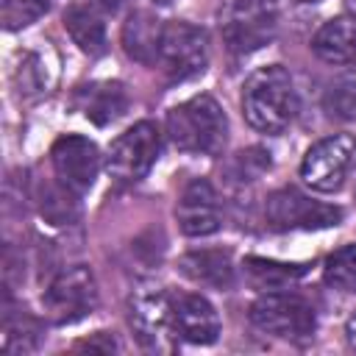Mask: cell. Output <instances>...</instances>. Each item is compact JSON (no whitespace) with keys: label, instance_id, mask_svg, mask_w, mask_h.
I'll list each match as a JSON object with an SVG mask.
<instances>
[{"label":"cell","instance_id":"6da1fadb","mask_svg":"<svg viewBox=\"0 0 356 356\" xmlns=\"http://www.w3.org/2000/svg\"><path fill=\"white\" fill-rule=\"evenodd\" d=\"M300 100L292 75L281 64L259 67L242 83V114L259 134H281L298 117Z\"/></svg>","mask_w":356,"mask_h":356},{"label":"cell","instance_id":"7a4b0ae2","mask_svg":"<svg viewBox=\"0 0 356 356\" xmlns=\"http://www.w3.org/2000/svg\"><path fill=\"white\" fill-rule=\"evenodd\" d=\"M167 136L184 153L217 156L228 139V117L211 95H195L167 111Z\"/></svg>","mask_w":356,"mask_h":356},{"label":"cell","instance_id":"3957f363","mask_svg":"<svg viewBox=\"0 0 356 356\" xmlns=\"http://www.w3.org/2000/svg\"><path fill=\"white\" fill-rule=\"evenodd\" d=\"M250 323L270 337L278 339H292V342H306L314 337L317 328V317L312 303L298 295V292H286V289H273V292H261L248 312Z\"/></svg>","mask_w":356,"mask_h":356},{"label":"cell","instance_id":"277c9868","mask_svg":"<svg viewBox=\"0 0 356 356\" xmlns=\"http://www.w3.org/2000/svg\"><path fill=\"white\" fill-rule=\"evenodd\" d=\"M220 31L231 53L248 56L275 39L278 6L275 0H225L220 11Z\"/></svg>","mask_w":356,"mask_h":356},{"label":"cell","instance_id":"5b68a950","mask_svg":"<svg viewBox=\"0 0 356 356\" xmlns=\"http://www.w3.org/2000/svg\"><path fill=\"white\" fill-rule=\"evenodd\" d=\"M100 303L95 275L86 264H72L64 267L44 289L42 295V309L44 317L56 325H70L83 317H89Z\"/></svg>","mask_w":356,"mask_h":356},{"label":"cell","instance_id":"8992f818","mask_svg":"<svg viewBox=\"0 0 356 356\" xmlns=\"http://www.w3.org/2000/svg\"><path fill=\"white\" fill-rule=\"evenodd\" d=\"M264 222L270 231H320L342 222V209L312 200L295 186H284L267 195Z\"/></svg>","mask_w":356,"mask_h":356},{"label":"cell","instance_id":"52a82bcc","mask_svg":"<svg viewBox=\"0 0 356 356\" xmlns=\"http://www.w3.org/2000/svg\"><path fill=\"white\" fill-rule=\"evenodd\" d=\"M353 164H356V139L350 134H331L306 150L300 161V178L314 192L331 195L345 186Z\"/></svg>","mask_w":356,"mask_h":356},{"label":"cell","instance_id":"ba28073f","mask_svg":"<svg viewBox=\"0 0 356 356\" xmlns=\"http://www.w3.org/2000/svg\"><path fill=\"white\" fill-rule=\"evenodd\" d=\"M156 64L170 81H189L200 75L209 67V33L184 19L164 22Z\"/></svg>","mask_w":356,"mask_h":356},{"label":"cell","instance_id":"9c48e42d","mask_svg":"<svg viewBox=\"0 0 356 356\" xmlns=\"http://www.w3.org/2000/svg\"><path fill=\"white\" fill-rule=\"evenodd\" d=\"M159 153H161V131L150 120H142L111 142L106 156V170L117 184H136L150 172Z\"/></svg>","mask_w":356,"mask_h":356},{"label":"cell","instance_id":"30bf717a","mask_svg":"<svg viewBox=\"0 0 356 356\" xmlns=\"http://www.w3.org/2000/svg\"><path fill=\"white\" fill-rule=\"evenodd\" d=\"M50 164L56 178L75 195H86L100 172V150L81 134L58 136L50 147Z\"/></svg>","mask_w":356,"mask_h":356},{"label":"cell","instance_id":"8fae6325","mask_svg":"<svg viewBox=\"0 0 356 356\" xmlns=\"http://www.w3.org/2000/svg\"><path fill=\"white\" fill-rule=\"evenodd\" d=\"M175 220L181 234L186 236H209L214 231H220L222 225V206H220V195L211 186V181L206 178H192L175 203Z\"/></svg>","mask_w":356,"mask_h":356},{"label":"cell","instance_id":"7c38bea8","mask_svg":"<svg viewBox=\"0 0 356 356\" xmlns=\"http://www.w3.org/2000/svg\"><path fill=\"white\" fill-rule=\"evenodd\" d=\"M170 323L172 334L192 345H214L220 337L217 309L195 292L170 295Z\"/></svg>","mask_w":356,"mask_h":356},{"label":"cell","instance_id":"4fadbf2b","mask_svg":"<svg viewBox=\"0 0 356 356\" xmlns=\"http://www.w3.org/2000/svg\"><path fill=\"white\" fill-rule=\"evenodd\" d=\"M131 328L139 342L150 350L167 348V337L172 334L170 323V295L161 289H145L131 298Z\"/></svg>","mask_w":356,"mask_h":356},{"label":"cell","instance_id":"5bb4252c","mask_svg":"<svg viewBox=\"0 0 356 356\" xmlns=\"http://www.w3.org/2000/svg\"><path fill=\"white\" fill-rule=\"evenodd\" d=\"M64 28L81 53H106V6L100 0H72L64 11Z\"/></svg>","mask_w":356,"mask_h":356},{"label":"cell","instance_id":"9a60e30c","mask_svg":"<svg viewBox=\"0 0 356 356\" xmlns=\"http://www.w3.org/2000/svg\"><path fill=\"white\" fill-rule=\"evenodd\" d=\"M178 270L189 281H195L200 286H211V289H231L234 281H236L231 253L222 250V248L189 250L178 259Z\"/></svg>","mask_w":356,"mask_h":356},{"label":"cell","instance_id":"2e32d148","mask_svg":"<svg viewBox=\"0 0 356 356\" xmlns=\"http://www.w3.org/2000/svg\"><path fill=\"white\" fill-rule=\"evenodd\" d=\"M312 50L331 67H348L356 61V17H334L320 25L312 39Z\"/></svg>","mask_w":356,"mask_h":356},{"label":"cell","instance_id":"e0dca14e","mask_svg":"<svg viewBox=\"0 0 356 356\" xmlns=\"http://www.w3.org/2000/svg\"><path fill=\"white\" fill-rule=\"evenodd\" d=\"M75 100H78V108L83 111V117L92 120L95 125H108V122L120 120L131 103V97L120 81H97L89 86H81Z\"/></svg>","mask_w":356,"mask_h":356},{"label":"cell","instance_id":"ac0fdd59","mask_svg":"<svg viewBox=\"0 0 356 356\" xmlns=\"http://www.w3.org/2000/svg\"><path fill=\"white\" fill-rule=\"evenodd\" d=\"M161 31H164V25L150 11H131L128 19L122 22V33H120L122 50L128 53V58H134L139 64H156Z\"/></svg>","mask_w":356,"mask_h":356},{"label":"cell","instance_id":"d6986e66","mask_svg":"<svg viewBox=\"0 0 356 356\" xmlns=\"http://www.w3.org/2000/svg\"><path fill=\"white\" fill-rule=\"evenodd\" d=\"M39 323L25 312V309H11V303L6 300V312H3V353L14 356V353H31L39 345Z\"/></svg>","mask_w":356,"mask_h":356},{"label":"cell","instance_id":"ffe728a7","mask_svg":"<svg viewBox=\"0 0 356 356\" xmlns=\"http://www.w3.org/2000/svg\"><path fill=\"white\" fill-rule=\"evenodd\" d=\"M245 273H248V281L256 289L273 292V289H286L292 281H298L306 273V267L303 264H284V261H270V259L248 256L245 259Z\"/></svg>","mask_w":356,"mask_h":356},{"label":"cell","instance_id":"44dd1931","mask_svg":"<svg viewBox=\"0 0 356 356\" xmlns=\"http://www.w3.org/2000/svg\"><path fill=\"white\" fill-rule=\"evenodd\" d=\"M50 81H53V72H50L44 56L36 53V50H25L19 64H17V70H14V83H17L19 97L31 100V97L44 95Z\"/></svg>","mask_w":356,"mask_h":356},{"label":"cell","instance_id":"7402d4cb","mask_svg":"<svg viewBox=\"0 0 356 356\" xmlns=\"http://www.w3.org/2000/svg\"><path fill=\"white\" fill-rule=\"evenodd\" d=\"M323 108L331 120H356V70L339 72L325 86Z\"/></svg>","mask_w":356,"mask_h":356},{"label":"cell","instance_id":"603a6c76","mask_svg":"<svg viewBox=\"0 0 356 356\" xmlns=\"http://www.w3.org/2000/svg\"><path fill=\"white\" fill-rule=\"evenodd\" d=\"M323 281L342 292H356V242L334 250L323 264Z\"/></svg>","mask_w":356,"mask_h":356},{"label":"cell","instance_id":"cb8c5ba5","mask_svg":"<svg viewBox=\"0 0 356 356\" xmlns=\"http://www.w3.org/2000/svg\"><path fill=\"white\" fill-rule=\"evenodd\" d=\"M72 197H78V195L70 192L58 178H56V184H42L39 186V211L56 225L70 222L75 217V200Z\"/></svg>","mask_w":356,"mask_h":356},{"label":"cell","instance_id":"d4e9b609","mask_svg":"<svg viewBox=\"0 0 356 356\" xmlns=\"http://www.w3.org/2000/svg\"><path fill=\"white\" fill-rule=\"evenodd\" d=\"M53 0H0V22L6 31H22L50 11Z\"/></svg>","mask_w":356,"mask_h":356},{"label":"cell","instance_id":"484cf974","mask_svg":"<svg viewBox=\"0 0 356 356\" xmlns=\"http://www.w3.org/2000/svg\"><path fill=\"white\" fill-rule=\"evenodd\" d=\"M267 170H270V153L261 147H248V150H239L228 164V178L236 184H250Z\"/></svg>","mask_w":356,"mask_h":356},{"label":"cell","instance_id":"4316f807","mask_svg":"<svg viewBox=\"0 0 356 356\" xmlns=\"http://www.w3.org/2000/svg\"><path fill=\"white\" fill-rule=\"evenodd\" d=\"M78 348H83V350H100V353H120L122 350V345L117 342V337H111L108 331H97L95 337L78 342Z\"/></svg>","mask_w":356,"mask_h":356},{"label":"cell","instance_id":"83f0119b","mask_svg":"<svg viewBox=\"0 0 356 356\" xmlns=\"http://www.w3.org/2000/svg\"><path fill=\"white\" fill-rule=\"evenodd\" d=\"M100 3H103V6H106V11H117V8H120V3H122V0H100Z\"/></svg>","mask_w":356,"mask_h":356},{"label":"cell","instance_id":"f1b7e54d","mask_svg":"<svg viewBox=\"0 0 356 356\" xmlns=\"http://www.w3.org/2000/svg\"><path fill=\"white\" fill-rule=\"evenodd\" d=\"M295 3H317V0H295Z\"/></svg>","mask_w":356,"mask_h":356},{"label":"cell","instance_id":"f546056e","mask_svg":"<svg viewBox=\"0 0 356 356\" xmlns=\"http://www.w3.org/2000/svg\"><path fill=\"white\" fill-rule=\"evenodd\" d=\"M156 3H170V0H156Z\"/></svg>","mask_w":356,"mask_h":356},{"label":"cell","instance_id":"4dcf8cb0","mask_svg":"<svg viewBox=\"0 0 356 356\" xmlns=\"http://www.w3.org/2000/svg\"><path fill=\"white\" fill-rule=\"evenodd\" d=\"M353 6H356V0H353Z\"/></svg>","mask_w":356,"mask_h":356}]
</instances>
